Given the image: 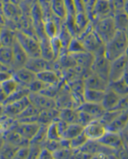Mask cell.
<instances>
[{
  "mask_svg": "<svg viewBox=\"0 0 128 159\" xmlns=\"http://www.w3.org/2000/svg\"><path fill=\"white\" fill-rule=\"evenodd\" d=\"M113 14L119 11H124L125 10V6L126 3V0H110Z\"/></svg>",
  "mask_w": 128,
  "mask_h": 159,
  "instance_id": "37",
  "label": "cell"
},
{
  "mask_svg": "<svg viewBox=\"0 0 128 159\" xmlns=\"http://www.w3.org/2000/svg\"><path fill=\"white\" fill-rule=\"evenodd\" d=\"M128 62V52L126 54L111 61L110 81H115L125 76Z\"/></svg>",
  "mask_w": 128,
  "mask_h": 159,
  "instance_id": "6",
  "label": "cell"
},
{
  "mask_svg": "<svg viewBox=\"0 0 128 159\" xmlns=\"http://www.w3.org/2000/svg\"><path fill=\"white\" fill-rule=\"evenodd\" d=\"M78 109L75 107H69L60 109L59 118L71 124V123H78Z\"/></svg>",
  "mask_w": 128,
  "mask_h": 159,
  "instance_id": "24",
  "label": "cell"
},
{
  "mask_svg": "<svg viewBox=\"0 0 128 159\" xmlns=\"http://www.w3.org/2000/svg\"><path fill=\"white\" fill-rule=\"evenodd\" d=\"M13 48V54H14V70L24 67L29 60V55L19 43L18 40L12 46Z\"/></svg>",
  "mask_w": 128,
  "mask_h": 159,
  "instance_id": "16",
  "label": "cell"
},
{
  "mask_svg": "<svg viewBox=\"0 0 128 159\" xmlns=\"http://www.w3.org/2000/svg\"><path fill=\"white\" fill-rule=\"evenodd\" d=\"M0 61H1V64L6 65L14 70V54H13L12 47L1 46Z\"/></svg>",
  "mask_w": 128,
  "mask_h": 159,
  "instance_id": "21",
  "label": "cell"
},
{
  "mask_svg": "<svg viewBox=\"0 0 128 159\" xmlns=\"http://www.w3.org/2000/svg\"><path fill=\"white\" fill-rule=\"evenodd\" d=\"M99 142L101 144L105 145L106 147L113 149L114 151L120 149L121 147H123L125 145V140H124L123 133L114 132V131H111L108 129H107L106 133L104 134V136Z\"/></svg>",
  "mask_w": 128,
  "mask_h": 159,
  "instance_id": "10",
  "label": "cell"
},
{
  "mask_svg": "<svg viewBox=\"0 0 128 159\" xmlns=\"http://www.w3.org/2000/svg\"><path fill=\"white\" fill-rule=\"evenodd\" d=\"M25 67L32 70L37 75L38 73L47 69H56V64H55V61H50L46 60L42 56H39V57H30Z\"/></svg>",
  "mask_w": 128,
  "mask_h": 159,
  "instance_id": "11",
  "label": "cell"
},
{
  "mask_svg": "<svg viewBox=\"0 0 128 159\" xmlns=\"http://www.w3.org/2000/svg\"><path fill=\"white\" fill-rule=\"evenodd\" d=\"M126 36H127V40H128V28H127V30L126 31Z\"/></svg>",
  "mask_w": 128,
  "mask_h": 159,
  "instance_id": "42",
  "label": "cell"
},
{
  "mask_svg": "<svg viewBox=\"0 0 128 159\" xmlns=\"http://www.w3.org/2000/svg\"><path fill=\"white\" fill-rule=\"evenodd\" d=\"M40 126H41V124L37 121L36 122H20L17 120L13 129H15L24 139L30 141V143H31L32 139L34 137V135L38 131Z\"/></svg>",
  "mask_w": 128,
  "mask_h": 159,
  "instance_id": "9",
  "label": "cell"
},
{
  "mask_svg": "<svg viewBox=\"0 0 128 159\" xmlns=\"http://www.w3.org/2000/svg\"><path fill=\"white\" fill-rule=\"evenodd\" d=\"M36 75L38 79L47 86H56L61 82V75L56 69H47L38 73Z\"/></svg>",
  "mask_w": 128,
  "mask_h": 159,
  "instance_id": "17",
  "label": "cell"
},
{
  "mask_svg": "<svg viewBox=\"0 0 128 159\" xmlns=\"http://www.w3.org/2000/svg\"><path fill=\"white\" fill-rule=\"evenodd\" d=\"M88 141H89L88 138L86 136L85 132H83L82 134H80V135L76 136L75 138L70 140V147L74 151L80 150L86 144V143Z\"/></svg>",
  "mask_w": 128,
  "mask_h": 159,
  "instance_id": "33",
  "label": "cell"
},
{
  "mask_svg": "<svg viewBox=\"0 0 128 159\" xmlns=\"http://www.w3.org/2000/svg\"><path fill=\"white\" fill-rule=\"evenodd\" d=\"M110 81L101 77L100 75L93 73L90 71L85 77H84V84L85 87L87 89H99V90H106L109 88Z\"/></svg>",
  "mask_w": 128,
  "mask_h": 159,
  "instance_id": "12",
  "label": "cell"
},
{
  "mask_svg": "<svg viewBox=\"0 0 128 159\" xmlns=\"http://www.w3.org/2000/svg\"><path fill=\"white\" fill-rule=\"evenodd\" d=\"M13 76L19 81V83L23 87H28L33 80L37 78V75L34 72L28 69L27 67H21L14 70Z\"/></svg>",
  "mask_w": 128,
  "mask_h": 159,
  "instance_id": "14",
  "label": "cell"
},
{
  "mask_svg": "<svg viewBox=\"0 0 128 159\" xmlns=\"http://www.w3.org/2000/svg\"><path fill=\"white\" fill-rule=\"evenodd\" d=\"M20 87L21 85L14 76L1 82V104H3L7 101V99L14 94Z\"/></svg>",
  "mask_w": 128,
  "mask_h": 159,
  "instance_id": "13",
  "label": "cell"
},
{
  "mask_svg": "<svg viewBox=\"0 0 128 159\" xmlns=\"http://www.w3.org/2000/svg\"><path fill=\"white\" fill-rule=\"evenodd\" d=\"M31 101L29 99V96H27L21 100L4 104L2 105V115L17 119V117L28 107Z\"/></svg>",
  "mask_w": 128,
  "mask_h": 159,
  "instance_id": "4",
  "label": "cell"
},
{
  "mask_svg": "<svg viewBox=\"0 0 128 159\" xmlns=\"http://www.w3.org/2000/svg\"><path fill=\"white\" fill-rule=\"evenodd\" d=\"M38 158L42 159H48V158H54V153L49 150L48 148L46 147H43L41 152H40V155H39V157Z\"/></svg>",
  "mask_w": 128,
  "mask_h": 159,
  "instance_id": "40",
  "label": "cell"
},
{
  "mask_svg": "<svg viewBox=\"0 0 128 159\" xmlns=\"http://www.w3.org/2000/svg\"><path fill=\"white\" fill-rule=\"evenodd\" d=\"M29 99H30L31 102L35 107H37L40 111L53 109V108L58 107L57 103H56V100L54 98L48 97L40 92H36V93L30 92Z\"/></svg>",
  "mask_w": 128,
  "mask_h": 159,
  "instance_id": "8",
  "label": "cell"
},
{
  "mask_svg": "<svg viewBox=\"0 0 128 159\" xmlns=\"http://www.w3.org/2000/svg\"><path fill=\"white\" fill-rule=\"evenodd\" d=\"M86 46L83 42V40L78 37V36H73L68 45L67 48V53L70 54H78V53H83L86 52Z\"/></svg>",
  "mask_w": 128,
  "mask_h": 159,
  "instance_id": "29",
  "label": "cell"
},
{
  "mask_svg": "<svg viewBox=\"0 0 128 159\" xmlns=\"http://www.w3.org/2000/svg\"><path fill=\"white\" fill-rule=\"evenodd\" d=\"M46 87H48L47 85H46L44 82H42L40 79L36 78L35 80H33L27 88L30 90V92H41L42 90H44Z\"/></svg>",
  "mask_w": 128,
  "mask_h": 159,
  "instance_id": "35",
  "label": "cell"
},
{
  "mask_svg": "<svg viewBox=\"0 0 128 159\" xmlns=\"http://www.w3.org/2000/svg\"><path fill=\"white\" fill-rule=\"evenodd\" d=\"M17 150L18 148L7 143H3L2 146H1V157L4 158H16V154H17Z\"/></svg>",
  "mask_w": 128,
  "mask_h": 159,
  "instance_id": "34",
  "label": "cell"
},
{
  "mask_svg": "<svg viewBox=\"0 0 128 159\" xmlns=\"http://www.w3.org/2000/svg\"><path fill=\"white\" fill-rule=\"evenodd\" d=\"M79 115H78V123H80L81 125H83L84 127H86L87 124H89L91 121H93L95 118L93 116H91L90 115H88L87 113L78 110Z\"/></svg>",
  "mask_w": 128,
  "mask_h": 159,
  "instance_id": "36",
  "label": "cell"
},
{
  "mask_svg": "<svg viewBox=\"0 0 128 159\" xmlns=\"http://www.w3.org/2000/svg\"><path fill=\"white\" fill-rule=\"evenodd\" d=\"M63 21H62V23H63ZM62 23L60 24L53 19H49V20H45L44 21V30H45L46 35L48 38H53V37L57 36L60 33V30Z\"/></svg>",
  "mask_w": 128,
  "mask_h": 159,
  "instance_id": "27",
  "label": "cell"
},
{
  "mask_svg": "<svg viewBox=\"0 0 128 159\" xmlns=\"http://www.w3.org/2000/svg\"><path fill=\"white\" fill-rule=\"evenodd\" d=\"M128 52V40L126 32L118 31L105 44V56L112 61Z\"/></svg>",
  "mask_w": 128,
  "mask_h": 159,
  "instance_id": "1",
  "label": "cell"
},
{
  "mask_svg": "<svg viewBox=\"0 0 128 159\" xmlns=\"http://www.w3.org/2000/svg\"><path fill=\"white\" fill-rule=\"evenodd\" d=\"M17 40V34L10 29L5 28L1 32V46L12 47Z\"/></svg>",
  "mask_w": 128,
  "mask_h": 159,
  "instance_id": "31",
  "label": "cell"
},
{
  "mask_svg": "<svg viewBox=\"0 0 128 159\" xmlns=\"http://www.w3.org/2000/svg\"><path fill=\"white\" fill-rule=\"evenodd\" d=\"M123 133V136H124V140H125V144L126 146L128 148V134L126 132H122Z\"/></svg>",
  "mask_w": 128,
  "mask_h": 159,
  "instance_id": "41",
  "label": "cell"
},
{
  "mask_svg": "<svg viewBox=\"0 0 128 159\" xmlns=\"http://www.w3.org/2000/svg\"><path fill=\"white\" fill-rule=\"evenodd\" d=\"M121 100H122V97L120 95H118L112 89L108 88L105 91V95H104L101 104L103 105L106 111L117 110Z\"/></svg>",
  "mask_w": 128,
  "mask_h": 159,
  "instance_id": "18",
  "label": "cell"
},
{
  "mask_svg": "<svg viewBox=\"0 0 128 159\" xmlns=\"http://www.w3.org/2000/svg\"><path fill=\"white\" fill-rule=\"evenodd\" d=\"M110 67L111 61L105 56L104 53L95 55L94 61L91 66V71L93 73L110 81Z\"/></svg>",
  "mask_w": 128,
  "mask_h": 159,
  "instance_id": "5",
  "label": "cell"
},
{
  "mask_svg": "<svg viewBox=\"0 0 128 159\" xmlns=\"http://www.w3.org/2000/svg\"><path fill=\"white\" fill-rule=\"evenodd\" d=\"M128 123V110L121 111L118 116L107 126V129L122 133L125 131Z\"/></svg>",
  "mask_w": 128,
  "mask_h": 159,
  "instance_id": "19",
  "label": "cell"
},
{
  "mask_svg": "<svg viewBox=\"0 0 128 159\" xmlns=\"http://www.w3.org/2000/svg\"><path fill=\"white\" fill-rule=\"evenodd\" d=\"M113 16V10L110 0H97L93 12V21L98 19Z\"/></svg>",
  "mask_w": 128,
  "mask_h": 159,
  "instance_id": "15",
  "label": "cell"
},
{
  "mask_svg": "<svg viewBox=\"0 0 128 159\" xmlns=\"http://www.w3.org/2000/svg\"><path fill=\"white\" fill-rule=\"evenodd\" d=\"M46 139L49 141H60L62 139V135L59 129L56 120H54L47 126Z\"/></svg>",
  "mask_w": 128,
  "mask_h": 159,
  "instance_id": "32",
  "label": "cell"
},
{
  "mask_svg": "<svg viewBox=\"0 0 128 159\" xmlns=\"http://www.w3.org/2000/svg\"><path fill=\"white\" fill-rule=\"evenodd\" d=\"M64 2H65V6H66V8H67L68 16L74 17L76 15V13H77L76 7H75V4H74V0H64Z\"/></svg>",
  "mask_w": 128,
  "mask_h": 159,
  "instance_id": "39",
  "label": "cell"
},
{
  "mask_svg": "<svg viewBox=\"0 0 128 159\" xmlns=\"http://www.w3.org/2000/svg\"><path fill=\"white\" fill-rule=\"evenodd\" d=\"M116 29L126 32L128 28V14L126 11H119L113 14Z\"/></svg>",
  "mask_w": 128,
  "mask_h": 159,
  "instance_id": "30",
  "label": "cell"
},
{
  "mask_svg": "<svg viewBox=\"0 0 128 159\" xmlns=\"http://www.w3.org/2000/svg\"><path fill=\"white\" fill-rule=\"evenodd\" d=\"M105 91L106 90H99L86 88L84 91V100L87 102L101 103L105 95Z\"/></svg>",
  "mask_w": 128,
  "mask_h": 159,
  "instance_id": "23",
  "label": "cell"
},
{
  "mask_svg": "<svg viewBox=\"0 0 128 159\" xmlns=\"http://www.w3.org/2000/svg\"><path fill=\"white\" fill-rule=\"evenodd\" d=\"M84 129H85V127L83 125H81L80 123H71L68 125V127L62 136V139L70 141V140L75 138L76 136L82 134L84 132Z\"/></svg>",
  "mask_w": 128,
  "mask_h": 159,
  "instance_id": "28",
  "label": "cell"
},
{
  "mask_svg": "<svg viewBox=\"0 0 128 159\" xmlns=\"http://www.w3.org/2000/svg\"><path fill=\"white\" fill-rule=\"evenodd\" d=\"M17 40L27 52L29 57L41 56V43L39 37L33 36L28 33L17 32Z\"/></svg>",
  "mask_w": 128,
  "mask_h": 159,
  "instance_id": "3",
  "label": "cell"
},
{
  "mask_svg": "<svg viewBox=\"0 0 128 159\" xmlns=\"http://www.w3.org/2000/svg\"><path fill=\"white\" fill-rule=\"evenodd\" d=\"M50 9L53 15L60 20H64L68 16L64 0H50Z\"/></svg>",
  "mask_w": 128,
  "mask_h": 159,
  "instance_id": "22",
  "label": "cell"
},
{
  "mask_svg": "<svg viewBox=\"0 0 128 159\" xmlns=\"http://www.w3.org/2000/svg\"><path fill=\"white\" fill-rule=\"evenodd\" d=\"M40 43H41V56L50 61H56L55 54L51 47L50 38H48L47 36L42 37L40 38Z\"/></svg>",
  "mask_w": 128,
  "mask_h": 159,
  "instance_id": "25",
  "label": "cell"
},
{
  "mask_svg": "<svg viewBox=\"0 0 128 159\" xmlns=\"http://www.w3.org/2000/svg\"><path fill=\"white\" fill-rule=\"evenodd\" d=\"M107 131V126L100 119H94L85 127L84 132L89 141H99Z\"/></svg>",
  "mask_w": 128,
  "mask_h": 159,
  "instance_id": "7",
  "label": "cell"
},
{
  "mask_svg": "<svg viewBox=\"0 0 128 159\" xmlns=\"http://www.w3.org/2000/svg\"><path fill=\"white\" fill-rule=\"evenodd\" d=\"M77 109L87 113L95 119H99L106 113V110L101 103H94L87 102H84Z\"/></svg>",
  "mask_w": 128,
  "mask_h": 159,
  "instance_id": "20",
  "label": "cell"
},
{
  "mask_svg": "<svg viewBox=\"0 0 128 159\" xmlns=\"http://www.w3.org/2000/svg\"><path fill=\"white\" fill-rule=\"evenodd\" d=\"M93 27L94 31L105 44L111 40L117 32L113 16L95 20L93 21Z\"/></svg>",
  "mask_w": 128,
  "mask_h": 159,
  "instance_id": "2",
  "label": "cell"
},
{
  "mask_svg": "<svg viewBox=\"0 0 128 159\" xmlns=\"http://www.w3.org/2000/svg\"><path fill=\"white\" fill-rule=\"evenodd\" d=\"M16 158H30V145L19 147L17 150Z\"/></svg>",
  "mask_w": 128,
  "mask_h": 159,
  "instance_id": "38",
  "label": "cell"
},
{
  "mask_svg": "<svg viewBox=\"0 0 128 159\" xmlns=\"http://www.w3.org/2000/svg\"><path fill=\"white\" fill-rule=\"evenodd\" d=\"M109 88L115 91L122 98L128 96V82L124 77L119 80L110 81Z\"/></svg>",
  "mask_w": 128,
  "mask_h": 159,
  "instance_id": "26",
  "label": "cell"
}]
</instances>
